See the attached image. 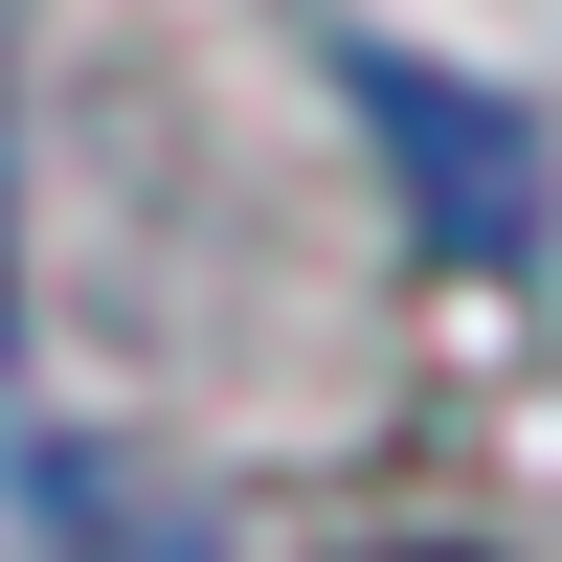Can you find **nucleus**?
Here are the masks:
<instances>
[{
    "label": "nucleus",
    "instance_id": "obj_1",
    "mask_svg": "<svg viewBox=\"0 0 562 562\" xmlns=\"http://www.w3.org/2000/svg\"><path fill=\"white\" fill-rule=\"evenodd\" d=\"M360 113H383V158L405 180H428V225H450V248H518V113H473V90H450V68H405V45H360Z\"/></svg>",
    "mask_w": 562,
    "mask_h": 562
}]
</instances>
